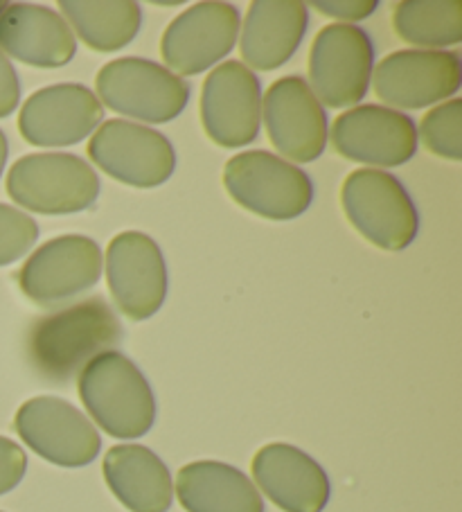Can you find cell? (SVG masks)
I'll list each match as a JSON object with an SVG mask.
<instances>
[{"label": "cell", "mask_w": 462, "mask_h": 512, "mask_svg": "<svg viewBox=\"0 0 462 512\" xmlns=\"http://www.w3.org/2000/svg\"><path fill=\"white\" fill-rule=\"evenodd\" d=\"M7 194L21 208L41 215H73L100 197V176L82 156L28 154L12 165Z\"/></svg>", "instance_id": "obj_3"}, {"label": "cell", "mask_w": 462, "mask_h": 512, "mask_svg": "<svg viewBox=\"0 0 462 512\" xmlns=\"http://www.w3.org/2000/svg\"><path fill=\"white\" fill-rule=\"evenodd\" d=\"M0 52L34 68H61L73 61L77 39L59 12L14 3L0 14Z\"/></svg>", "instance_id": "obj_19"}, {"label": "cell", "mask_w": 462, "mask_h": 512, "mask_svg": "<svg viewBox=\"0 0 462 512\" xmlns=\"http://www.w3.org/2000/svg\"><path fill=\"white\" fill-rule=\"evenodd\" d=\"M431 154L462 161V100L453 97L431 109L420 122V136Z\"/></svg>", "instance_id": "obj_25"}, {"label": "cell", "mask_w": 462, "mask_h": 512, "mask_svg": "<svg viewBox=\"0 0 462 512\" xmlns=\"http://www.w3.org/2000/svg\"><path fill=\"white\" fill-rule=\"evenodd\" d=\"M375 68V43L350 23L327 25L309 52V82L318 102L332 109L352 107L366 97Z\"/></svg>", "instance_id": "obj_7"}, {"label": "cell", "mask_w": 462, "mask_h": 512, "mask_svg": "<svg viewBox=\"0 0 462 512\" xmlns=\"http://www.w3.org/2000/svg\"><path fill=\"white\" fill-rule=\"evenodd\" d=\"M253 479L284 512H323L330 501V479L302 449L271 443L253 458Z\"/></svg>", "instance_id": "obj_18"}, {"label": "cell", "mask_w": 462, "mask_h": 512, "mask_svg": "<svg viewBox=\"0 0 462 512\" xmlns=\"http://www.w3.org/2000/svg\"><path fill=\"white\" fill-rule=\"evenodd\" d=\"M336 152L348 161L375 167H399L417 152V127L402 111L361 104L334 120L330 136Z\"/></svg>", "instance_id": "obj_15"}, {"label": "cell", "mask_w": 462, "mask_h": 512, "mask_svg": "<svg viewBox=\"0 0 462 512\" xmlns=\"http://www.w3.org/2000/svg\"><path fill=\"white\" fill-rule=\"evenodd\" d=\"M230 199L273 222L296 219L314 201V183L307 172L264 149L242 152L224 167Z\"/></svg>", "instance_id": "obj_6"}, {"label": "cell", "mask_w": 462, "mask_h": 512, "mask_svg": "<svg viewBox=\"0 0 462 512\" xmlns=\"http://www.w3.org/2000/svg\"><path fill=\"white\" fill-rule=\"evenodd\" d=\"M239 10L230 3H197L167 25L161 57L174 75H199L230 55L239 37Z\"/></svg>", "instance_id": "obj_13"}, {"label": "cell", "mask_w": 462, "mask_h": 512, "mask_svg": "<svg viewBox=\"0 0 462 512\" xmlns=\"http://www.w3.org/2000/svg\"><path fill=\"white\" fill-rule=\"evenodd\" d=\"M104 479L113 497L131 512H167L172 508V474L149 447H111L104 456Z\"/></svg>", "instance_id": "obj_21"}, {"label": "cell", "mask_w": 462, "mask_h": 512, "mask_svg": "<svg viewBox=\"0 0 462 512\" xmlns=\"http://www.w3.org/2000/svg\"><path fill=\"white\" fill-rule=\"evenodd\" d=\"M7 152H10V145H7V136L3 134V129H0V174H3V170H5Z\"/></svg>", "instance_id": "obj_30"}, {"label": "cell", "mask_w": 462, "mask_h": 512, "mask_svg": "<svg viewBox=\"0 0 462 512\" xmlns=\"http://www.w3.org/2000/svg\"><path fill=\"white\" fill-rule=\"evenodd\" d=\"M201 122L219 147L253 143L262 122V86L251 68L230 59L210 70L201 91Z\"/></svg>", "instance_id": "obj_12"}, {"label": "cell", "mask_w": 462, "mask_h": 512, "mask_svg": "<svg viewBox=\"0 0 462 512\" xmlns=\"http://www.w3.org/2000/svg\"><path fill=\"white\" fill-rule=\"evenodd\" d=\"M102 276V249L86 235H61L34 251L16 273L34 305L57 307L95 287Z\"/></svg>", "instance_id": "obj_9"}, {"label": "cell", "mask_w": 462, "mask_h": 512, "mask_svg": "<svg viewBox=\"0 0 462 512\" xmlns=\"http://www.w3.org/2000/svg\"><path fill=\"white\" fill-rule=\"evenodd\" d=\"M14 429L34 454L59 467L91 465L102 449L93 422L61 397H32L16 411Z\"/></svg>", "instance_id": "obj_10"}, {"label": "cell", "mask_w": 462, "mask_h": 512, "mask_svg": "<svg viewBox=\"0 0 462 512\" xmlns=\"http://www.w3.org/2000/svg\"><path fill=\"white\" fill-rule=\"evenodd\" d=\"M77 379L84 409L104 434L133 440L149 434V429L154 427V391L142 370L122 352H102L88 361Z\"/></svg>", "instance_id": "obj_2"}, {"label": "cell", "mask_w": 462, "mask_h": 512, "mask_svg": "<svg viewBox=\"0 0 462 512\" xmlns=\"http://www.w3.org/2000/svg\"><path fill=\"white\" fill-rule=\"evenodd\" d=\"M104 264L111 296L124 316L147 321L161 310L167 296V264L156 240L138 231L115 235Z\"/></svg>", "instance_id": "obj_14"}, {"label": "cell", "mask_w": 462, "mask_h": 512, "mask_svg": "<svg viewBox=\"0 0 462 512\" xmlns=\"http://www.w3.org/2000/svg\"><path fill=\"white\" fill-rule=\"evenodd\" d=\"M341 206L348 222L384 251H404L420 231L411 194L384 170H354L341 188Z\"/></svg>", "instance_id": "obj_4"}, {"label": "cell", "mask_w": 462, "mask_h": 512, "mask_svg": "<svg viewBox=\"0 0 462 512\" xmlns=\"http://www.w3.org/2000/svg\"><path fill=\"white\" fill-rule=\"evenodd\" d=\"M176 497L188 512H264V499L237 467L197 461L181 467Z\"/></svg>", "instance_id": "obj_22"}, {"label": "cell", "mask_w": 462, "mask_h": 512, "mask_svg": "<svg viewBox=\"0 0 462 512\" xmlns=\"http://www.w3.org/2000/svg\"><path fill=\"white\" fill-rule=\"evenodd\" d=\"M39 240V224L7 203H0V267L21 260Z\"/></svg>", "instance_id": "obj_26"}, {"label": "cell", "mask_w": 462, "mask_h": 512, "mask_svg": "<svg viewBox=\"0 0 462 512\" xmlns=\"http://www.w3.org/2000/svg\"><path fill=\"white\" fill-rule=\"evenodd\" d=\"M21 102V82L12 61L0 52V120L12 116Z\"/></svg>", "instance_id": "obj_29"}, {"label": "cell", "mask_w": 462, "mask_h": 512, "mask_svg": "<svg viewBox=\"0 0 462 512\" xmlns=\"http://www.w3.org/2000/svg\"><path fill=\"white\" fill-rule=\"evenodd\" d=\"M86 154L111 179L133 188H156L174 174V145L161 131L129 120H106L88 140Z\"/></svg>", "instance_id": "obj_8"}, {"label": "cell", "mask_w": 462, "mask_h": 512, "mask_svg": "<svg viewBox=\"0 0 462 512\" xmlns=\"http://www.w3.org/2000/svg\"><path fill=\"white\" fill-rule=\"evenodd\" d=\"M314 10H318L325 16H332V19L341 21H363L368 19L370 14H375L377 3L375 0H336V3H325V0H316L312 3Z\"/></svg>", "instance_id": "obj_28"}, {"label": "cell", "mask_w": 462, "mask_h": 512, "mask_svg": "<svg viewBox=\"0 0 462 512\" xmlns=\"http://www.w3.org/2000/svg\"><path fill=\"white\" fill-rule=\"evenodd\" d=\"M95 88L102 107L151 125L179 118L190 102V86L183 77L140 57L109 61L97 73Z\"/></svg>", "instance_id": "obj_5"}, {"label": "cell", "mask_w": 462, "mask_h": 512, "mask_svg": "<svg viewBox=\"0 0 462 512\" xmlns=\"http://www.w3.org/2000/svg\"><path fill=\"white\" fill-rule=\"evenodd\" d=\"M59 10L73 34L95 52L127 48L142 25V10L133 0H61Z\"/></svg>", "instance_id": "obj_23"}, {"label": "cell", "mask_w": 462, "mask_h": 512, "mask_svg": "<svg viewBox=\"0 0 462 512\" xmlns=\"http://www.w3.org/2000/svg\"><path fill=\"white\" fill-rule=\"evenodd\" d=\"M264 127L280 158L312 163L327 147V113L302 77L289 75L269 86L262 102Z\"/></svg>", "instance_id": "obj_16"}, {"label": "cell", "mask_w": 462, "mask_h": 512, "mask_svg": "<svg viewBox=\"0 0 462 512\" xmlns=\"http://www.w3.org/2000/svg\"><path fill=\"white\" fill-rule=\"evenodd\" d=\"M104 120V107L84 84H55L32 93L19 113L21 136L34 147L82 143Z\"/></svg>", "instance_id": "obj_17"}, {"label": "cell", "mask_w": 462, "mask_h": 512, "mask_svg": "<svg viewBox=\"0 0 462 512\" xmlns=\"http://www.w3.org/2000/svg\"><path fill=\"white\" fill-rule=\"evenodd\" d=\"M397 37L426 48H449L462 41V3L458 0H404L395 7Z\"/></svg>", "instance_id": "obj_24"}, {"label": "cell", "mask_w": 462, "mask_h": 512, "mask_svg": "<svg viewBox=\"0 0 462 512\" xmlns=\"http://www.w3.org/2000/svg\"><path fill=\"white\" fill-rule=\"evenodd\" d=\"M307 25L309 12L300 0H255L239 30L244 66L264 73L284 66L300 48Z\"/></svg>", "instance_id": "obj_20"}, {"label": "cell", "mask_w": 462, "mask_h": 512, "mask_svg": "<svg viewBox=\"0 0 462 512\" xmlns=\"http://www.w3.org/2000/svg\"><path fill=\"white\" fill-rule=\"evenodd\" d=\"M28 470V456L14 440L0 436V497L12 492Z\"/></svg>", "instance_id": "obj_27"}, {"label": "cell", "mask_w": 462, "mask_h": 512, "mask_svg": "<svg viewBox=\"0 0 462 512\" xmlns=\"http://www.w3.org/2000/svg\"><path fill=\"white\" fill-rule=\"evenodd\" d=\"M462 64L453 50H397L372 73V88L388 109H424L460 91Z\"/></svg>", "instance_id": "obj_11"}, {"label": "cell", "mask_w": 462, "mask_h": 512, "mask_svg": "<svg viewBox=\"0 0 462 512\" xmlns=\"http://www.w3.org/2000/svg\"><path fill=\"white\" fill-rule=\"evenodd\" d=\"M122 341V325L104 298L93 296L41 316L28 332V361L43 382L68 386L102 352Z\"/></svg>", "instance_id": "obj_1"}, {"label": "cell", "mask_w": 462, "mask_h": 512, "mask_svg": "<svg viewBox=\"0 0 462 512\" xmlns=\"http://www.w3.org/2000/svg\"><path fill=\"white\" fill-rule=\"evenodd\" d=\"M5 7H7V3H0V14L5 12Z\"/></svg>", "instance_id": "obj_31"}]
</instances>
